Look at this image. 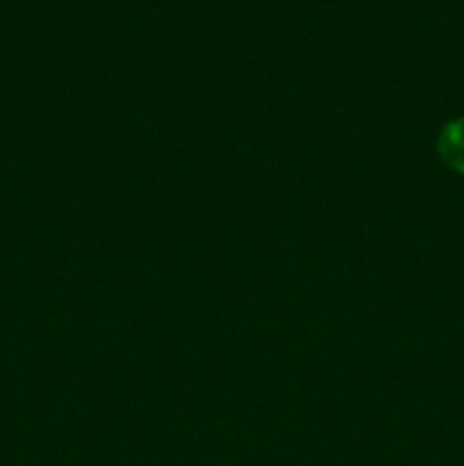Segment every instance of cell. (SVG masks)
<instances>
[{
    "instance_id": "6da1fadb",
    "label": "cell",
    "mask_w": 464,
    "mask_h": 466,
    "mask_svg": "<svg viewBox=\"0 0 464 466\" xmlns=\"http://www.w3.org/2000/svg\"><path fill=\"white\" fill-rule=\"evenodd\" d=\"M437 153L441 162L464 176V116L453 118L437 137Z\"/></svg>"
}]
</instances>
